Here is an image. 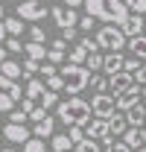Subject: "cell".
<instances>
[{
    "mask_svg": "<svg viewBox=\"0 0 146 152\" xmlns=\"http://www.w3.org/2000/svg\"><path fill=\"white\" fill-rule=\"evenodd\" d=\"M23 152H47V146H44V137H29V140L23 143Z\"/></svg>",
    "mask_w": 146,
    "mask_h": 152,
    "instance_id": "obj_29",
    "label": "cell"
},
{
    "mask_svg": "<svg viewBox=\"0 0 146 152\" xmlns=\"http://www.w3.org/2000/svg\"><path fill=\"white\" fill-rule=\"evenodd\" d=\"M140 99H143V85H134V88H128L126 94L117 96V111H126V108H131Z\"/></svg>",
    "mask_w": 146,
    "mask_h": 152,
    "instance_id": "obj_11",
    "label": "cell"
},
{
    "mask_svg": "<svg viewBox=\"0 0 146 152\" xmlns=\"http://www.w3.org/2000/svg\"><path fill=\"white\" fill-rule=\"evenodd\" d=\"M3 15H6V12H3V6H0V18H3Z\"/></svg>",
    "mask_w": 146,
    "mask_h": 152,
    "instance_id": "obj_54",
    "label": "cell"
},
{
    "mask_svg": "<svg viewBox=\"0 0 146 152\" xmlns=\"http://www.w3.org/2000/svg\"><path fill=\"white\" fill-rule=\"evenodd\" d=\"M143 99H146V85H143Z\"/></svg>",
    "mask_w": 146,
    "mask_h": 152,
    "instance_id": "obj_56",
    "label": "cell"
},
{
    "mask_svg": "<svg viewBox=\"0 0 146 152\" xmlns=\"http://www.w3.org/2000/svg\"><path fill=\"white\" fill-rule=\"evenodd\" d=\"M102 64H105V56H99V53H88V61H85V67L96 73V70H102Z\"/></svg>",
    "mask_w": 146,
    "mask_h": 152,
    "instance_id": "obj_23",
    "label": "cell"
},
{
    "mask_svg": "<svg viewBox=\"0 0 146 152\" xmlns=\"http://www.w3.org/2000/svg\"><path fill=\"white\" fill-rule=\"evenodd\" d=\"M123 140H126L131 149H140V146H146V129H140V126H128L126 134H123Z\"/></svg>",
    "mask_w": 146,
    "mask_h": 152,
    "instance_id": "obj_13",
    "label": "cell"
},
{
    "mask_svg": "<svg viewBox=\"0 0 146 152\" xmlns=\"http://www.w3.org/2000/svg\"><path fill=\"white\" fill-rule=\"evenodd\" d=\"M15 102H18V99L9 94V91H0V114H9L15 108Z\"/></svg>",
    "mask_w": 146,
    "mask_h": 152,
    "instance_id": "obj_24",
    "label": "cell"
},
{
    "mask_svg": "<svg viewBox=\"0 0 146 152\" xmlns=\"http://www.w3.org/2000/svg\"><path fill=\"white\" fill-rule=\"evenodd\" d=\"M0 73L9 76V79H23V61H12V58H6V61L0 64Z\"/></svg>",
    "mask_w": 146,
    "mask_h": 152,
    "instance_id": "obj_19",
    "label": "cell"
},
{
    "mask_svg": "<svg viewBox=\"0 0 146 152\" xmlns=\"http://www.w3.org/2000/svg\"><path fill=\"white\" fill-rule=\"evenodd\" d=\"M12 85H15V79H9V76L0 73V91H12Z\"/></svg>",
    "mask_w": 146,
    "mask_h": 152,
    "instance_id": "obj_46",
    "label": "cell"
},
{
    "mask_svg": "<svg viewBox=\"0 0 146 152\" xmlns=\"http://www.w3.org/2000/svg\"><path fill=\"white\" fill-rule=\"evenodd\" d=\"M93 26H96V18H93V15H82V18H79V29H82V32H91Z\"/></svg>",
    "mask_w": 146,
    "mask_h": 152,
    "instance_id": "obj_37",
    "label": "cell"
},
{
    "mask_svg": "<svg viewBox=\"0 0 146 152\" xmlns=\"http://www.w3.org/2000/svg\"><path fill=\"white\" fill-rule=\"evenodd\" d=\"M143 29H146V20L140 18L137 12H131V15H128L126 20H123V32H126L128 38H131V35H140Z\"/></svg>",
    "mask_w": 146,
    "mask_h": 152,
    "instance_id": "obj_14",
    "label": "cell"
},
{
    "mask_svg": "<svg viewBox=\"0 0 146 152\" xmlns=\"http://www.w3.org/2000/svg\"><path fill=\"white\" fill-rule=\"evenodd\" d=\"M38 105H44V108H53V105H58V94L55 91H47V94L41 96V102Z\"/></svg>",
    "mask_w": 146,
    "mask_h": 152,
    "instance_id": "obj_36",
    "label": "cell"
},
{
    "mask_svg": "<svg viewBox=\"0 0 146 152\" xmlns=\"http://www.w3.org/2000/svg\"><path fill=\"white\" fill-rule=\"evenodd\" d=\"M23 53H26L29 58H38V61H44L50 50H47V47H44L41 41H29V44H23Z\"/></svg>",
    "mask_w": 146,
    "mask_h": 152,
    "instance_id": "obj_21",
    "label": "cell"
},
{
    "mask_svg": "<svg viewBox=\"0 0 146 152\" xmlns=\"http://www.w3.org/2000/svg\"><path fill=\"white\" fill-rule=\"evenodd\" d=\"M140 67H143V58H137V56L126 58V70H128V73H137Z\"/></svg>",
    "mask_w": 146,
    "mask_h": 152,
    "instance_id": "obj_41",
    "label": "cell"
},
{
    "mask_svg": "<svg viewBox=\"0 0 146 152\" xmlns=\"http://www.w3.org/2000/svg\"><path fill=\"white\" fill-rule=\"evenodd\" d=\"M108 129H111V137H117V134H126V129H128L126 111H117L114 117H108Z\"/></svg>",
    "mask_w": 146,
    "mask_h": 152,
    "instance_id": "obj_17",
    "label": "cell"
},
{
    "mask_svg": "<svg viewBox=\"0 0 146 152\" xmlns=\"http://www.w3.org/2000/svg\"><path fill=\"white\" fill-rule=\"evenodd\" d=\"M32 134H35V137H44V140H47V137H53V134H55V120L50 117V114H47L41 123H35Z\"/></svg>",
    "mask_w": 146,
    "mask_h": 152,
    "instance_id": "obj_18",
    "label": "cell"
},
{
    "mask_svg": "<svg viewBox=\"0 0 146 152\" xmlns=\"http://www.w3.org/2000/svg\"><path fill=\"white\" fill-rule=\"evenodd\" d=\"M102 70H105L108 76L126 70V56H123L120 50H117V53H108V56H105V64H102Z\"/></svg>",
    "mask_w": 146,
    "mask_h": 152,
    "instance_id": "obj_12",
    "label": "cell"
},
{
    "mask_svg": "<svg viewBox=\"0 0 146 152\" xmlns=\"http://www.w3.org/2000/svg\"><path fill=\"white\" fill-rule=\"evenodd\" d=\"M79 44L88 50V53H99V44H96V38H91V35H85V38H79Z\"/></svg>",
    "mask_w": 146,
    "mask_h": 152,
    "instance_id": "obj_39",
    "label": "cell"
},
{
    "mask_svg": "<svg viewBox=\"0 0 146 152\" xmlns=\"http://www.w3.org/2000/svg\"><path fill=\"white\" fill-rule=\"evenodd\" d=\"M134 79H137V85H146V61H143V67L134 73Z\"/></svg>",
    "mask_w": 146,
    "mask_h": 152,
    "instance_id": "obj_47",
    "label": "cell"
},
{
    "mask_svg": "<svg viewBox=\"0 0 146 152\" xmlns=\"http://www.w3.org/2000/svg\"><path fill=\"white\" fill-rule=\"evenodd\" d=\"M44 117H47V108H44V105H35L32 114H29V120H32V123H41Z\"/></svg>",
    "mask_w": 146,
    "mask_h": 152,
    "instance_id": "obj_42",
    "label": "cell"
},
{
    "mask_svg": "<svg viewBox=\"0 0 146 152\" xmlns=\"http://www.w3.org/2000/svg\"><path fill=\"white\" fill-rule=\"evenodd\" d=\"M134 85H137V79H134V73H128V70H120V73L108 76V91H111L114 99L120 94H126L128 88H134Z\"/></svg>",
    "mask_w": 146,
    "mask_h": 152,
    "instance_id": "obj_6",
    "label": "cell"
},
{
    "mask_svg": "<svg viewBox=\"0 0 146 152\" xmlns=\"http://www.w3.org/2000/svg\"><path fill=\"white\" fill-rule=\"evenodd\" d=\"M3 137L12 140V143H26L32 134H29V129H26L23 123H6V126H3Z\"/></svg>",
    "mask_w": 146,
    "mask_h": 152,
    "instance_id": "obj_10",
    "label": "cell"
},
{
    "mask_svg": "<svg viewBox=\"0 0 146 152\" xmlns=\"http://www.w3.org/2000/svg\"><path fill=\"white\" fill-rule=\"evenodd\" d=\"M38 73L44 76V82H47V79H50V76H55L58 70H55V64H53V61H41V70H38Z\"/></svg>",
    "mask_w": 146,
    "mask_h": 152,
    "instance_id": "obj_40",
    "label": "cell"
},
{
    "mask_svg": "<svg viewBox=\"0 0 146 152\" xmlns=\"http://www.w3.org/2000/svg\"><path fill=\"white\" fill-rule=\"evenodd\" d=\"M29 41H41V44H44V41H47V32H44L38 23H32V26H29Z\"/></svg>",
    "mask_w": 146,
    "mask_h": 152,
    "instance_id": "obj_38",
    "label": "cell"
},
{
    "mask_svg": "<svg viewBox=\"0 0 146 152\" xmlns=\"http://www.w3.org/2000/svg\"><path fill=\"white\" fill-rule=\"evenodd\" d=\"M18 15L23 20H32V23H38V20H44V15H50V9L41 3V0H23L18 6Z\"/></svg>",
    "mask_w": 146,
    "mask_h": 152,
    "instance_id": "obj_7",
    "label": "cell"
},
{
    "mask_svg": "<svg viewBox=\"0 0 146 152\" xmlns=\"http://www.w3.org/2000/svg\"><path fill=\"white\" fill-rule=\"evenodd\" d=\"M3 20H6L9 35H20V32H23V18H3Z\"/></svg>",
    "mask_w": 146,
    "mask_h": 152,
    "instance_id": "obj_28",
    "label": "cell"
},
{
    "mask_svg": "<svg viewBox=\"0 0 146 152\" xmlns=\"http://www.w3.org/2000/svg\"><path fill=\"white\" fill-rule=\"evenodd\" d=\"M9 38V29H6V20L0 18V41H6Z\"/></svg>",
    "mask_w": 146,
    "mask_h": 152,
    "instance_id": "obj_49",
    "label": "cell"
},
{
    "mask_svg": "<svg viewBox=\"0 0 146 152\" xmlns=\"http://www.w3.org/2000/svg\"><path fill=\"white\" fill-rule=\"evenodd\" d=\"M143 129H146V126H143Z\"/></svg>",
    "mask_w": 146,
    "mask_h": 152,
    "instance_id": "obj_57",
    "label": "cell"
},
{
    "mask_svg": "<svg viewBox=\"0 0 146 152\" xmlns=\"http://www.w3.org/2000/svg\"><path fill=\"white\" fill-rule=\"evenodd\" d=\"M76 146H79L82 152H105V149H99V143H96L93 137H85V140H82V143H76Z\"/></svg>",
    "mask_w": 146,
    "mask_h": 152,
    "instance_id": "obj_35",
    "label": "cell"
},
{
    "mask_svg": "<svg viewBox=\"0 0 146 152\" xmlns=\"http://www.w3.org/2000/svg\"><path fill=\"white\" fill-rule=\"evenodd\" d=\"M82 3H85V0H64V6H67V9H79Z\"/></svg>",
    "mask_w": 146,
    "mask_h": 152,
    "instance_id": "obj_51",
    "label": "cell"
},
{
    "mask_svg": "<svg viewBox=\"0 0 146 152\" xmlns=\"http://www.w3.org/2000/svg\"><path fill=\"white\" fill-rule=\"evenodd\" d=\"M105 152H134V149L128 146L126 140H114L111 137V140H105Z\"/></svg>",
    "mask_w": 146,
    "mask_h": 152,
    "instance_id": "obj_26",
    "label": "cell"
},
{
    "mask_svg": "<svg viewBox=\"0 0 146 152\" xmlns=\"http://www.w3.org/2000/svg\"><path fill=\"white\" fill-rule=\"evenodd\" d=\"M126 3H128V9L137 12V15H143V12H146V0H126Z\"/></svg>",
    "mask_w": 146,
    "mask_h": 152,
    "instance_id": "obj_43",
    "label": "cell"
},
{
    "mask_svg": "<svg viewBox=\"0 0 146 152\" xmlns=\"http://www.w3.org/2000/svg\"><path fill=\"white\" fill-rule=\"evenodd\" d=\"M6 58H9V50H6V44H3V47H0V64H3Z\"/></svg>",
    "mask_w": 146,
    "mask_h": 152,
    "instance_id": "obj_52",
    "label": "cell"
},
{
    "mask_svg": "<svg viewBox=\"0 0 146 152\" xmlns=\"http://www.w3.org/2000/svg\"><path fill=\"white\" fill-rule=\"evenodd\" d=\"M47 88H50V91H55V94H58V91H64V76H61V73L50 76V79H47Z\"/></svg>",
    "mask_w": 146,
    "mask_h": 152,
    "instance_id": "obj_31",
    "label": "cell"
},
{
    "mask_svg": "<svg viewBox=\"0 0 146 152\" xmlns=\"http://www.w3.org/2000/svg\"><path fill=\"white\" fill-rule=\"evenodd\" d=\"M70 152H82V149H79V146H73V149H70Z\"/></svg>",
    "mask_w": 146,
    "mask_h": 152,
    "instance_id": "obj_53",
    "label": "cell"
},
{
    "mask_svg": "<svg viewBox=\"0 0 146 152\" xmlns=\"http://www.w3.org/2000/svg\"><path fill=\"white\" fill-rule=\"evenodd\" d=\"M47 91H50V88H47L44 79H26V96H29V99L41 102V96L47 94Z\"/></svg>",
    "mask_w": 146,
    "mask_h": 152,
    "instance_id": "obj_16",
    "label": "cell"
},
{
    "mask_svg": "<svg viewBox=\"0 0 146 152\" xmlns=\"http://www.w3.org/2000/svg\"><path fill=\"white\" fill-rule=\"evenodd\" d=\"M128 50H131V56L146 61V35H131L128 38Z\"/></svg>",
    "mask_w": 146,
    "mask_h": 152,
    "instance_id": "obj_22",
    "label": "cell"
},
{
    "mask_svg": "<svg viewBox=\"0 0 146 152\" xmlns=\"http://www.w3.org/2000/svg\"><path fill=\"white\" fill-rule=\"evenodd\" d=\"M38 70H41V61H38V58H29V56H26V61H23V79H32Z\"/></svg>",
    "mask_w": 146,
    "mask_h": 152,
    "instance_id": "obj_25",
    "label": "cell"
},
{
    "mask_svg": "<svg viewBox=\"0 0 146 152\" xmlns=\"http://www.w3.org/2000/svg\"><path fill=\"white\" fill-rule=\"evenodd\" d=\"M96 44L105 53H117V50H123L128 44V35L123 32L120 23H105L102 29H96Z\"/></svg>",
    "mask_w": 146,
    "mask_h": 152,
    "instance_id": "obj_4",
    "label": "cell"
},
{
    "mask_svg": "<svg viewBox=\"0 0 146 152\" xmlns=\"http://www.w3.org/2000/svg\"><path fill=\"white\" fill-rule=\"evenodd\" d=\"M58 73L64 76V91L70 96H79L88 85H91V70L85 64H64Z\"/></svg>",
    "mask_w": 146,
    "mask_h": 152,
    "instance_id": "obj_3",
    "label": "cell"
},
{
    "mask_svg": "<svg viewBox=\"0 0 146 152\" xmlns=\"http://www.w3.org/2000/svg\"><path fill=\"white\" fill-rule=\"evenodd\" d=\"M55 114H58V120L70 129V126H85L93 117V108H91V102L82 99V96H67L64 102L55 105Z\"/></svg>",
    "mask_w": 146,
    "mask_h": 152,
    "instance_id": "obj_2",
    "label": "cell"
},
{
    "mask_svg": "<svg viewBox=\"0 0 146 152\" xmlns=\"http://www.w3.org/2000/svg\"><path fill=\"white\" fill-rule=\"evenodd\" d=\"M26 117H29L26 108H12L9 111V123H26Z\"/></svg>",
    "mask_w": 146,
    "mask_h": 152,
    "instance_id": "obj_34",
    "label": "cell"
},
{
    "mask_svg": "<svg viewBox=\"0 0 146 152\" xmlns=\"http://www.w3.org/2000/svg\"><path fill=\"white\" fill-rule=\"evenodd\" d=\"M47 61H64V50H53V47H50V53H47Z\"/></svg>",
    "mask_w": 146,
    "mask_h": 152,
    "instance_id": "obj_44",
    "label": "cell"
},
{
    "mask_svg": "<svg viewBox=\"0 0 146 152\" xmlns=\"http://www.w3.org/2000/svg\"><path fill=\"white\" fill-rule=\"evenodd\" d=\"M61 38H64V41H79V38H76V26H67V29H61Z\"/></svg>",
    "mask_w": 146,
    "mask_h": 152,
    "instance_id": "obj_45",
    "label": "cell"
},
{
    "mask_svg": "<svg viewBox=\"0 0 146 152\" xmlns=\"http://www.w3.org/2000/svg\"><path fill=\"white\" fill-rule=\"evenodd\" d=\"M91 108H93V117H102V120H108L117 114V99L108 94H93L91 96Z\"/></svg>",
    "mask_w": 146,
    "mask_h": 152,
    "instance_id": "obj_5",
    "label": "cell"
},
{
    "mask_svg": "<svg viewBox=\"0 0 146 152\" xmlns=\"http://www.w3.org/2000/svg\"><path fill=\"white\" fill-rule=\"evenodd\" d=\"M85 132H88V137H93V140H111L108 120H102V117H93V120H88V123H85Z\"/></svg>",
    "mask_w": 146,
    "mask_h": 152,
    "instance_id": "obj_9",
    "label": "cell"
},
{
    "mask_svg": "<svg viewBox=\"0 0 146 152\" xmlns=\"http://www.w3.org/2000/svg\"><path fill=\"white\" fill-rule=\"evenodd\" d=\"M67 134H70V140H73V143H82V140L88 137L85 126H70V129H67Z\"/></svg>",
    "mask_w": 146,
    "mask_h": 152,
    "instance_id": "obj_30",
    "label": "cell"
},
{
    "mask_svg": "<svg viewBox=\"0 0 146 152\" xmlns=\"http://www.w3.org/2000/svg\"><path fill=\"white\" fill-rule=\"evenodd\" d=\"M91 88L96 91V94H105V88H108V82L102 79L99 73H91Z\"/></svg>",
    "mask_w": 146,
    "mask_h": 152,
    "instance_id": "obj_32",
    "label": "cell"
},
{
    "mask_svg": "<svg viewBox=\"0 0 146 152\" xmlns=\"http://www.w3.org/2000/svg\"><path fill=\"white\" fill-rule=\"evenodd\" d=\"M3 44H6V50H9V53H23V44H20L18 35H9Z\"/></svg>",
    "mask_w": 146,
    "mask_h": 152,
    "instance_id": "obj_33",
    "label": "cell"
},
{
    "mask_svg": "<svg viewBox=\"0 0 146 152\" xmlns=\"http://www.w3.org/2000/svg\"><path fill=\"white\" fill-rule=\"evenodd\" d=\"M9 94L15 96V99H20V94H26V88H20L18 82H15V85H12V91H9Z\"/></svg>",
    "mask_w": 146,
    "mask_h": 152,
    "instance_id": "obj_48",
    "label": "cell"
},
{
    "mask_svg": "<svg viewBox=\"0 0 146 152\" xmlns=\"http://www.w3.org/2000/svg\"><path fill=\"white\" fill-rule=\"evenodd\" d=\"M67 58H70V64H85V61H88V50L79 44L76 50H70V56H67Z\"/></svg>",
    "mask_w": 146,
    "mask_h": 152,
    "instance_id": "obj_27",
    "label": "cell"
},
{
    "mask_svg": "<svg viewBox=\"0 0 146 152\" xmlns=\"http://www.w3.org/2000/svg\"><path fill=\"white\" fill-rule=\"evenodd\" d=\"M128 126H146V102H134L131 108H126Z\"/></svg>",
    "mask_w": 146,
    "mask_h": 152,
    "instance_id": "obj_15",
    "label": "cell"
},
{
    "mask_svg": "<svg viewBox=\"0 0 146 152\" xmlns=\"http://www.w3.org/2000/svg\"><path fill=\"white\" fill-rule=\"evenodd\" d=\"M76 143L70 140V134H53L50 137V149L53 152H70Z\"/></svg>",
    "mask_w": 146,
    "mask_h": 152,
    "instance_id": "obj_20",
    "label": "cell"
},
{
    "mask_svg": "<svg viewBox=\"0 0 146 152\" xmlns=\"http://www.w3.org/2000/svg\"><path fill=\"white\" fill-rule=\"evenodd\" d=\"M3 152H18V149H3Z\"/></svg>",
    "mask_w": 146,
    "mask_h": 152,
    "instance_id": "obj_55",
    "label": "cell"
},
{
    "mask_svg": "<svg viewBox=\"0 0 146 152\" xmlns=\"http://www.w3.org/2000/svg\"><path fill=\"white\" fill-rule=\"evenodd\" d=\"M50 18L58 29H67V26H79V18L82 15H76V9H67V6H53L50 9Z\"/></svg>",
    "mask_w": 146,
    "mask_h": 152,
    "instance_id": "obj_8",
    "label": "cell"
},
{
    "mask_svg": "<svg viewBox=\"0 0 146 152\" xmlns=\"http://www.w3.org/2000/svg\"><path fill=\"white\" fill-rule=\"evenodd\" d=\"M64 47H67V41H64V38H55V41H53V50H64Z\"/></svg>",
    "mask_w": 146,
    "mask_h": 152,
    "instance_id": "obj_50",
    "label": "cell"
},
{
    "mask_svg": "<svg viewBox=\"0 0 146 152\" xmlns=\"http://www.w3.org/2000/svg\"><path fill=\"white\" fill-rule=\"evenodd\" d=\"M85 12L93 15L96 20H105V23H120L131 15L126 0H85Z\"/></svg>",
    "mask_w": 146,
    "mask_h": 152,
    "instance_id": "obj_1",
    "label": "cell"
}]
</instances>
